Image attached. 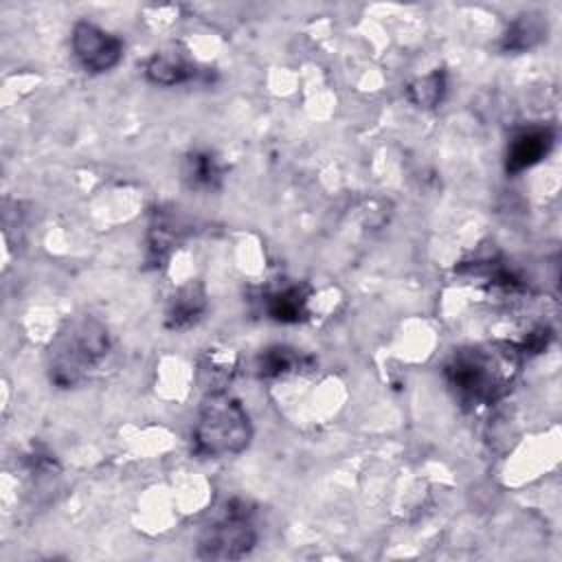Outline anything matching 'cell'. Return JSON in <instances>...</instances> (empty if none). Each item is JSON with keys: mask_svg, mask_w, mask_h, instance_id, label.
Masks as SVG:
<instances>
[{"mask_svg": "<svg viewBox=\"0 0 562 562\" xmlns=\"http://www.w3.org/2000/svg\"><path fill=\"white\" fill-rule=\"evenodd\" d=\"M110 351V331L99 318L90 314L70 316L48 342V378L59 389L79 386L103 367Z\"/></svg>", "mask_w": 562, "mask_h": 562, "instance_id": "cell-1", "label": "cell"}, {"mask_svg": "<svg viewBox=\"0 0 562 562\" xmlns=\"http://www.w3.org/2000/svg\"><path fill=\"white\" fill-rule=\"evenodd\" d=\"M252 439L250 415L231 393L211 391L198 411L193 426V450L200 457L224 459L244 452Z\"/></svg>", "mask_w": 562, "mask_h": 562, "instance_id": "cell-2", "label": "cell"}, {"mask_svg": "<svg viewBox=\"0 0 562 562\" xmlns=\"http://www.w3.org/2000/svg\"><path fill=\"white\" fill-rule=\"evenodd\" d=\"M443 373L463 404H492L509 389V358L485 347L454 351Z\"/></svg>", "mask_w": 562, "mask_h": 562, "instance_id": "cell-3", "label": "cell"}, {"mask_svg": "<svg viewBox=\"0 0 562 562\" xmlns=\"http://www.w3.org/2000/svg\"><path fill=\"white\" fill-rule=\"evenodd\" d=\"M257 544L252 509L244 501H231L224 516L213 520L200 536L198 555L202 560H239Z\"/></svg>", "mask_w": 562, "mask_h": 562, "instance_id": "cell-4", "label": "cell"}, {"mask_svg": "<svg viewBox=\"0 0 562 562\" xmlns=\"http://www.w3.org/2000/svg\"><path fill=\"white\" fill-rule=\"evenodd\" d=\"M70 46L79 66L88 72H105L123 57V42L92 22H77L72 26Z\"/></svg>", "mask_w": 562, "mask_h": 562, "instance_id": "cell-5", "label": "cell"}, {"mask_svg": "<svg viewBox=\"0 0 562 562\" xmlns=\"http://www.w3.org/2000/svg\"><path fill=\"white\" fill-rule=\"evenodd\" d=\"M555 134L551 127L533 125L525 127L514 134V138L507 145V156H505V169L509 173H520L533 165H538L553 147Z\"/></svg>", "mask_w": 562, "mask_h": 562, "instance_id": "cell-6", "label": "cell"}, {"mask_svg": "<svg viewBox=\"0 0 562 562\" xmlns=\"http://www.w3.org/2000/svg\"><path fill=\"white\" fill-rule=\"evenodd\" d=\"M198 75V66L189 50L180 46H169L156 50L145 64V77L156 86H178Z\"/></svg>", "mask_w": 562, "mask_h": 562, "instance_id": "cell-7", "label": "cell"}, {"mask_svg": "<svg viewBox=\"0 0 562 562\" xmlns=\"http://www.w3.org/2000/svg\"><path fill=\"white\" fill-rule=\"evenodd\" d=\"M184 237V224L178 220L173 211L158 209L149 224L147 235V257L151 263H160L167 259L171 248Z\"/></svg>", "mask_w": 562, "mask_h": 562, "instance_id": "cell-8", "label": "cell"}, {"mask_svg": "<svg viewBox=\"0 0 562 562\" xmlns=\"http://www.w3.org/2000/svg\"><path fill=\"white\" fill-rule=\"evenodd\" d=\"M206 310V294L200 283H187L169 301L167 307V327L169 329H187L200 321Z\"/></svg>", "mask_w": 562, "mask_h": 562, "instance_id": "cell-9", "label": "cell"}, {"mask_svg": "<svg viewBox=\"0 0 562 562\" xmlns=\"http://www.w3.org/2000/svg\"><path fill=\"white\" fill-rule=\"evenodd\" d=\"M266 312L277 323H299L307 316V290L305 285H283L266 294Z\"/></svg>", "mask_w": 562, "mask_h": 562, "instance_id": "cell-10", "label": "cell"}, {"mask_svg": "<svg viewBox=\"0 0 562 562\" xmlns=\"http://www.w3.org/2000/svg\"><path fill=\"white\" fill-rule=\"evenodd\" d=\"M224 171L217 158L211 151L195 149L184 156L182 162V180L187 182L189 189L198 191H213L222 184Z\"/></svg>", "mask_w": 562, "mask_h": 562, "instance_id": "cell-11", "label": "cell"}, {"mask_svg": "<svg viewBox=\"0 0 562 562\" xmlns=\"http://www.w3.org/2000/svg\"><path fill=\"white\" fill-rule=\"evenodd\" d=\"M544 33H547V22H542V15L525 13L509 24L503 46L509 50H525L538 44Z\"/></svg>", "mask_w": 562, "mask_h": 562, "instance_id": "cell-12", "label": "cell"}, {"mask_svg": "<svg viewBox=\"0 0 562 562\" xmlns=\"http://www.w3.org/2000/svg\"><path fill=\"white\" fill-rule=\"evenodd\" d=\"M299 367H301V356L290 347L272 345L257 356V373L261 378H274Z\"/></svg>", "mask_w": 562, "mask_h": 562, "instance_id": "cell-13", "label": "cell"}, {"mask_svg": "<svg viewBox=\"0 0 562 562\" xmlns=\"http://www.w3.org/2000/svg\"><path fill=\"white\" fill-rule=\"evenodd\" d=\"M408 99L419 108H435L441 103L446 94V75L443 70H435L422 79H415L406 88Z\"/></svg>", "mask_w": 562, "mask_h": 562, "instance_id": "cell-14", "label": "cell"}]
</instances>
